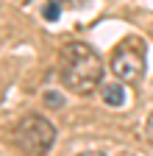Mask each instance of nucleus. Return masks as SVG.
I'll return each instance as SVG.
<instances>
[{"label": "nucleus", "instance_id": "obj_6", "mask_svg": "<svg viewBox=\"0 0 153 156\" xmlns=\"http://www.w3.org/2000/svg\"><path fill=\"white\" fill-rule=\"evenodd\" d=\"M145 136H148V142L153 145V114L148 117V123H145Z\"/></svg>", "mask_w": 153, "mask_h": 156}, {"label": "nucleus", "instance_id": "obj_1", "mask_svg": "<svg viewBox=\"0 0 153 156\" xmlns=\"http://www.w3.org/2000/svg\"><path fill=\"white\" fill-rule=\"evenodd\" d=\"M59 75L61 84L72 89L75 95H89L92 89H98L103 78V58L98 56L92 45L86 42H70L61 48L59 56Z\"/></svg>", "mask_w": 153, "mask_h": 156}, {"label": "nucleus", "instance_id": "obj_7", "mask_svg": "<svg viewBox=\"0 0 153 156\" xmlns=\"http://www.w3.org/2000/svg\"><path fill=\"white\" fill-rule=\"evenodd\" d=\"M47 103H53V106H59V103H61V98H59V95H53V92H50V95H47Z\"/></svg>", "mask_w": 153, "mask_h": 156}, {"label": "nucleus", "instance_id": "obj_5", "mask_svg": "<svg viewBox=\"0 0 153 156\" xmlns=\"http://www.w3.org/2000/svg\"><path fill=\"white\" fill-rule=\"evenodd\" d=\"M42 14H45V20H50V23H53V20L59 17V0H50V3L45 6V11H42Z\"/></svg>", "mask_w": 153, "mask_h": 156}, {"label": "nucleus", "instance_id": "obj_2", "mask_svg": "<svg viewBox=\"0 0 153 156\" xmlns=\"http://www.w3.org/2000/svg\"><path fill=\"white\" fill-rule=\"evenodd\" d=\"M56 142V128L42 114H25L14 126V145L25 156H47Z\"/></svg>", "mask_w": 153, "mask_h": 156}, {"label": "nucleus", "instance_id": "obj_4", "mask_svg": "<svg viewBox=\"0 0 153 156\" xmlns=\"http://www.w3.org/2000/svg\"><path fill=\"white\" fill-rule=\"evenodd\" d=\"M103 101H106L109 106H123V103H125V89H123L120 84H109V87L103 89Z\"/></svg>", "mask_w": 153, "mask_h": 156}, {"label": "nucleus", "instance_id": "obj_8", "mask_svg": "<svg viewBox=\"0 0 153 156\" xmlns=\"http://www.w3.org/2000/svg\"><path fill=\"white\" fill-rule=\"evenodd\" d=\"M81 156H106V153H98V151H86V153H81Z\"/></svg>", "mask_w": 153, "mask_h": 156}, {"label": "nucleus", "instance_id": "obj_3", "mask_svg": "<svg viewBox=\"0 0 153 156\" xmlns=\"http://www.w3.org/2000/svg\"><path fill=\"white\" fill-rule=\"evenodd\" d=\"M145 53H148L145 39H139V36H125L123 42L114 48L109 67H111V73L117 75L120 81L137 84V81H142V75H145Z\"/></svg>", "mask_w": 153, "mask_h": 156}]
</instances>
